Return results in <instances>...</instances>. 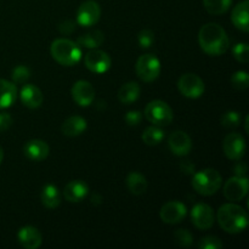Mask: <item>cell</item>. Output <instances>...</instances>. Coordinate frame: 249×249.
Returning <instances> with one entry per match:
<instances>
[{
  "label": "cell",
  "instance_id": "277c9868",
  "mask_svg": "<svg viewBox=\"0 0 249 249\" xmlns=\"http://www.w3.org/2000/svg\"><path fill=\"white\" fill-rule=\"evenodd\" d=\"M191 184L197 194L202 195V196H212V195L216 194L221 187L223 178L218 170L207 168L201 172L195 173Z\"/></svg>",
  "mask_w": 249,
  "mask_h": 249
},
{
  "label": "cell",
  "instance_id": "9c48e42d",
  "mask_svg": "<svg viewBox=\"0 0 249 249\" xmlns=\"http://www.w3.org/2000/svg\"><path fill=\"white\" fill-rule=\"evenodd\" d=\"M248 179L246 177L230 178L224 185V196L231 202L242 201L248 194Z\"/></svg>",
  "mask_w": 249,
  "mask_h": 249
},
{
  "label": "cell",
  "instance_id": "f1b7e54d",
  "mask_svg": "<svg viewBox=\"0 0 249 249\" xmlns=\"http://www.w3.org/2000/svg\"><path fill=\"white\" fill-rule=\"evenodd\" d=\"M220 122L225 129H235L241 124V114L236 111H228L223 114Z\"/></svg>",
  "mask_w": 249,
  "mask_h": 249
},
{
  "label": "cell",
  "instance_id": "f546056e",
  "mask_svg": "<svg viewBox=\"0 0 249 249\" xmlns=\"http://www.w3.org/2000/svg\"><path fill=\"white\" fill-rule=\"evenodd\" d=\"M231 84L237 90H246L249 87V74L246 71H237L231 75Z\"/></svg>",
  "mask_w": 249,
  "mask_h": 249
},
{
  "label": "cell",
  "instance_id": "30bf717a",
  "mask_svg": "<svg viewBox=\"0 0 249 249\" xmlns=\"http://www.w3.org/2000/svg\"><path fill=\"white\" fill-rule=\"evenodd\" d=\"M101 17V7L94 0H87L77 11V23L82 27H91L99 22Z\"/></svg>",
  "mask_w": 249,
  "mask_h": 249
},
{
  "label": "cell",
  "instance_id": "ba28073f",
  "mask_svg": "<svg viewBox=\"0 0 249 249\" xmlns=\"http://www.w3.org/2000/svg\"><path fill=\"white\" fill-rule=\"evenodd\" d=\"M84 65L92 73L102 74V73H106L111 68L112 60L108 53H105V51L92 49L91 51H89L85 55Z\"/></svg>",
  "mask_w": 249,
  "mask_h": 249
},
{
  "label": "cell",
  "instance_id": "4dcf8cb0",
  "mask_svg": "<svg viewBox=\"0 0 249 249\" xmlns=\"http://www.w3.org/2000/svg\"><path fill=\"white\" fill-rule=\"evenodd\" d=\"M11 78L12 82L16 83V84H23L31 78V70L27 66H17L12 70Z\"/></svg>",
  "mask_w": 249,
  "mask_h": 249
},
{
  "label": "cell",
  "instance_id": "4316f807",
  "mask_svg": "<svg viewBox=\"0 0 249 249\" xmlns=\"http://www.w3.org/2000/svg\"><path fill=\"white\" fill-rule=\"evenodd\" d=\"M165 134L164 131L160 129V126L157 125H151L148 128L145 129V131L142 133V141L148 146H156L160 142H162L163 139H164Z\"/></svg>",
  "mask_w": 249,
  "mask_h": 249
},
{
  "label": "cell",
  "instance_id": "603a6c76",
  "mask_svg": "<svg viewBox=\"0 0 249 249\" xmlns=\"http://www.w3.org/2000/svg\"><path fill=\"white\" fill-rule=\"evenodd\" d=\"M41 203L45 208L55 209L61 203V194L57 187L53 184H48L43 187L41 191Z\"/></svg>",
  "mask_w": 249,
  "mask_h": 249
},
{
  "label": "cell",
  "instance_id": "cb8c5ba5",
  "mask_svg": "<svg viewBox=\"0 0 249 249\" xmlns=\"http://www.w3.org/2000/svg\"><path fill=\"white\" fill-rule=\"evenodd\" d=\"M105 41V36L101 31L99 29H94V31L87 32V33L82 34L78 36L77 44L80 48L85 49H96L102 45Z\"/></svg>",
  "mask_w": 249,
  "mask_h": 249
},
{
  "label": "cell",
  "instance_id": "d6a6232c",
  "mask_svg": "<svg viewBox=\"0 0 249 249\" xmlns=\"http://www.w3.org/2000/svg\"><path fill=\"white\" fill-rule=\"evenodd\" d=\"M232 55L238 62L247 63L249 61V46L247 43H238L232 48Z\"/></svg>",
  "mask_w": 249,
  "mask_h": 249
},
{
  "label": "cell",
  "instance_id": "ac0fdd59",
  "mask_svg": "<svg viewBox=\"0 0 249 249\" xmlns=\"http://www.w3.org/2000/svg\"><path fill=\"white\" fill-rule=\"evenodd\" d=\"M89 194V186L83 180H73L66 185L63 190V196L66 201L71 203H78L82 202Z\"/></svg>",
  "mask_w": 249,
  "mask_h": 249
},
{
  "label": "cell",
  "instance_id": "3957f363",
  "mask_svg": "<svg viewBox=\"0 0 249 249\" xmlns=\"http://www.w3.org/2000/svg\"><path fill=\"white\" fill-rule=\"evenodd\" d=\"M50 53L56 62L66 66V67L77 65L83 55L82 49L78 45L77 41L65 38L56 39V40L53 41Z\"/></svg>",
  "mask_w": 249,
  "mask_h": 249
},
{
  "label": "cell",
  "instance_id": "60d3db41",
  "mask_svg": "<svg viewBox=\"0 0 249 249\" xmlns=\"http://www.w3.org/2000/svg\"><path fill=\"white\" fill-rule=\"evenodd\" d=\"M91 201H92V203L100 204V203H101V196H100V195H97V194H95L94 196H92Z\"/></svg>",
  "mask_w": 249,
  "mask_h": 249
},
{
  "label": "cell",
  "instance_id": "d4e9b609",
  "mask_svg": "<svg viewBox=\"0 0 249 249\" xmlns=\"http://www.w3.org/2000/svg\"><path fill=\"white\" fill-rule=\"evenodd\" d=\"M128 190L135 196H141L147 191V180L142 174L138 172H131L126 177Z\"/></svg>",
  "mask_w": 249,
  "mask_h": 249
},
{
  "label": "cell",
  "instance_id": "7bdbcfd3",
  "mask_svg": "<svg viewBox=\"0 0 249 249\" xmlns=\"http://www.w3.org/2000/svg\"><path fill=\"white\" fill-rule=\"evenodd\" d=\"M248 123H249V116L246 117V131H249V128H248Z\"/></svg>",
  "mask_w": 249,
  "mask_h": 249
},
{
  "label": "cell",
  "instance_id": "2e32d148",
  "mask_svg": "<svg viewBox=\"0 0 249 249\" xmlns=\"http://www.w3.org/2000/svg\"><path fill=\"white\" fill-rule=\"evenodd\" d=\"M23 152L28 160H34V162H40L48 157L50 147L45 141L33 139V140L27 141L26 145L23 146Z\"/></svg>",
  "mask_w": 249,
  "mask_h": 249
},
{
  "label": "cell",
  "instance_id": "d6986e66",
  "mask_svg": "<svg viewBox=\"0 0 249 249\" xmlns=\"http://www.w3.org/2000/svg\"><path fill=\"white\" fill-rule=\"evenodd\" d=\"M19 99L22 104L28 108L34 109L41 106L44 101V96L41 90L38 87L32 84H26L22 87L21 92H19Z\"/></svg>",
  "mask_w": 249,
  "mask_h": 249
},
{
  "label": "cell",
  "instance_id": "5b68a950",
  "mask_svg": "<svg viewBox=\"0 0 249 249\" xmlns=\"http://www.w3.org/2000/svg\"><path fill=\"white\" fill-rule=\"evenodd\" d=\"M145 117L150 123L157 126H167L174 119L173 109L162 100H153L145 107Z\"/></svg>",
  "mask_w": 249,
  "mask_h": 249
},
{
  "label": "cell",
  "instance_id": "ffe728a7",
  "mask_svg": "<svg viewBox=\"0 0 249 249\" xmlns=\"http://www.w3.org/2000/svg\"><path fill=\"white\" fill-rule=\"evenodd\" d=\"M249 1L248 0H243V1L238 2L232 10L231 14V19H232L233 26L240 31L247 33L249 31Z\"/></svg>",
  "mask_w": 249,
  "mask_h": 249
},
{
  "label": "cell",
  "instance_id": "4fadbf2b",
  "mask_svg": "<svg viewBox=\"0 0 249 249\" xmlns=\"http://www.w3.org/2000/svg\"><path fill=\"white\" fill-rule=\"evenodd\" d=\"M187 215V208L184 203L179 201H170L165 203L164 206L160 208V216L162 219L163 223L170 224H179L186 218Z\"/></svg>",
  "mask_w": 249,
  "mask_h": 249
},
{
  "label": "cell",
  "instance_id": "1f68e13d",
  "mask_svg": "<svg viewBox=\"0 0 249 249\" xmlns=\"http://www.w3.org/2000/svg\"><path fill=\"white\" fill-rule=\"evenodd\" d=\"M174 240L180 247L187 248L194 242V236L186 229H179V230H177L174 232Z\"/></svg>",
  "mask_w": 249,
  "mask_h": 249
},
{
  "label": "cell",
  "instance_id": "8992f818",
  "mask_svg": "<svg viewBox=\"0 0 249 249\" xmlns=\"http://www.w3.org/2000/svg\"><path fill=\"white\" fill-rule=\"evenodd\" d=\"M136 75L142 82L151 83L160 77V61L152 53H145L136 61Z\"/></svg>",
  "mask_w": 249,
  "mask_h": 249
},
{
  "label": "cell",
  "instance_id": "52a82bcc",
  "mask_svg": "<svg viewBox=\"0 0 249 249\" xmlns=\"http://www.w3.org/2000/svg\"><path fill=\"white\" fill-rule=\"evenodd\" d=\"M178 89L185 97L198 99L203 95L206 88H204V83L201 77L195 73H185L178 80Z\"/></svg>",
  "mask_w": 249,
  "mask_h": 249
},
{
  "label": "cell",
  "instance_id": "9a60e30c",
  "mask_svg": "<svg viewBox=\"0 0 249 249\" xmlns=\"http://www.w3.org/2000/svg\"><path fill=\"white\" fill-rule=\"evenodd\" d=\"M168 146L175 156L181 157V156H186L190 153L192 148V140L185 131L177 130L170 134Z\"/></svg>",
  "mask_w": 249,
  "mask_h": 249
},
{
  "label": "cell",
  "instance_id": "e575fe53",
  "mask_svg": "<svg viewBox=\"0 0 249 249\" xmlns=\"http://www.w3.org/2000/svg\"><path fill=\"white\" fill-rule=\"evenodd\" d=\"M199 249H221L223 242L215 236H206L198 243Z\"/></svg>",
  "mask_w": 249,
  "mask_h": 249
},
{
  "label": "cell",
  "instance_id": "e0dca14e",
  "mask_svg": "<svg viewBox=\"0 0 249 249\" xmlns=\"http://www.w3.org/2000/svg\"><path fill=\"white\" fill-rule=\"evenodd\" d=\"M19 245L26 249H38L43 242L41 233L33 226H23L17 232Z\"/></svg>",
  "mask_w": 249,
  "mask_h": 249
},
{
  "label": "cell",
  "instance_id": "ab89813d",
  "mask_svg": "<svg viewBox=\"0 0 249 249\" xmlns=\"http://www.w3.org/2000/svg\"><path fill=\"white\" fill-rule=\"evenodd\" d=\"M233 173L236 177H246L247 174V164L243 162H238L233 168Z\"/></svg>",
  "mask_w": 249,
  "mask_h": 249
},
{
  "label": "cell",
  "instance_id": "7402d4cb",
  "mask_svg": "<svg viewBox=\"0 0 249 249\" xmlns=\"http://www.w3.org/2000/svg\"><path fill=\"white\" fill-rule=\"evenodd\" d=\"M17 99V88L15 83L0 78V109L9 108Z\"/></svg>",
  "mask_w": 249,
  "mask_h": 249
},
{
  "label": "cell",
  "instance_id": "8fae6325",
  "mask_svg": "<svg viewBox=\"0 0 249 249\" xmlns=\"http://www.w3.org/2000/svg\"><path fill=\"white\" fill-rule=\"evenodd\" d=\"M223 150L231 160H240L246 153V141L241 134L231 133L223 141Z\"/></svg>",
  "mask_w": 249,
  "mask_h": 249
},
{
  "label": "cell",
  "instance_id": "5bb4252c",
  "mask_svg": "<svg viewBox=\"0 0 249 249\" xmlns=\"http://www.w3.org/2000/svg\"><path fill=\"white\" fill-rule=\"evenodd\" d=\"M71 94L75 104L79 105L80 107L90 106L95 99V89L88 80L75 82L71 90Z\"/></svg>",
  "mask_w": 249,
  "mask_h": 249
},
{
  "label": "cell",
  "instance_id": "74e56055",
  "mask_svg": "<svg viewBox=\"0 0 249 249\" xmlns=\"http://www.w3.org/2000/svg\"><path fill=\"white\" fill-rule=\"evenodd\" d=\"M12 117L9 113H0V133L7 130L12 125Z\"/></svg>",
  "mask_w": 249,
  "mask_h": 249
},
{
  "label": "cell",
  "instance_id": "7c38bea8",
  "mask_svg": "<svg viewBox=\"0 0 249 249\" xmlns=\"http://www.w3.org/2000/svg\"><path fill=\"white\" fill-rule=\"evenodd\" d=\"M213 208L206 203H197L191 211V221L198 230H208L214 225Z\"/></svg>",
  "mask_w": 249,
  "mask_h": 249
},
{
  "label": "cell",
  "instance_id": "44dd1931",
  "mask_svg": "<svg viewBox=\"0 0 249 249\" xmlns=\"http://www.w3.org/2000/svg\"><path fill=\"white\" fill-rule=\"evenodd\" d=\"M87 121L80 116H72L66 119L61 125V131L63 135L70 136V138H75L79 136L87 130Z\"/></svg>",
  "mask_w": 249,
  "mask_h": 249
},
{
  "label": "cell",
  "instance_id": "8d00e7d4",
  "mask_svg": "<svg viewBox=\"0 0 249 249\" xmlns=\"http://www.w3.org/2000/svg\"><path fill=\"white\" fill-rule=\"evenodd\" d=\"M58 31L62 34H71L75 31V23L71 19H66V21L61 22L58 26Z\"/></svg>",
  "mask_w": 249,
  "mask_h": 249
},
{
  "label": "cell",
  "instance_id": "d590c367",
  "mask_svg": "<svg viewBox=\"0 0 249 249\" xmlns=\"http://www.w3.org/2000/svg\"><path fill=\"white\" fill-rule=\"evenodd\" d=\"M141 118H142V114H141L140 111H129L128 113L125 114V122L128 125L130 126H136L139 125V123L141 122Z\"/></svg>",
  "mask_w": 249,
  "mask_h": 249
},
{
  "label": "cell",
  "instance_id": "f35d334b",
  "mask_svg": "<svg viewBox=\"0 0 249 249\" xmlns=\"http://www.w3.org/2000/svg\"><path fill=\"white\" fill-rule=\"evenodd\" d=\"M180 169L184 174L186 175H194L196 173V165L191 162V160H182L180 163Z\"/></svg>",
  "mask_w": 249,
  "mask_h": 249
},
{
  "label": "cell",
  "instance_id": "b9f144b4",
  "mask_svg": "<svg viewBox=\"0 0 249 249\" xmlns=\"http://www.w3.org/2000/svg\"><path fill=\"white\" fill-rule=\"evenodd\" d=\"M2 160H4V150H2V147L0 146V163L2 162Z\"/></svg>",
  "mask_w": 249,
  "mask_h": 249
},
{
  "label": "cell",
  "instance_id": "7a4b0ae2",
  "mask_svg": "<svg viewBox=\"0 0 249 249\" xmlns=\"http://www.w3.org/2000/svg\"><path fill=\"white\" fill-rule=\"evenodd\" d=\"M216 220L225 232L240 233L247 229L248 214L238 204L226 203L219 208Z\"/></svg>",
  "mask_w": 249,
  "mask_h": 249
},
{
  "label": "cell",
  "instance_id": "83f0119b",
  "mask_svg": "<svg viewBox=\"0 0 249 249\" xmlns=\"http://www.w3.org/2000/svg\"><path fill=\"white\" fill-rule=\"evenodd\" d=\"M232 0H203L207 12L211 15L225 14L230 9Z\"/></svg>",
  "mask_w": 249,
  "mask_h": 249
},
{
  "label": "cell",
  "instance_id": "6da1fadb",
  "mask_svg": "<svg viewBox=\"0 0 249 249\" xmlns=\"http://www.w3.org/2000/svg\"><path fill=\"white\" fill-rule=\"evenodd\" d=\"M198 44L202 50L211 56L224 55L230 48L225 29L218 23H207L199 29Z\"/></svg>",
  "mask_w": 249,
  "mask_h": 249
},
{
  "label": "cell",
  "instance_id": "484cf974",
  "mask_svg": "<svg viewBox=\"0 0 249 249\" xmlns=\"http://www.w3.org/2000/svg\"><path fill=\"white\" fill-rule=\"evenodd\" d=\"M140 96V85L136 82H128L122 85L118 91V100L124 105L135 102Z\"/></svg>",
  "mask_w": 249,
  "mask_h": 249
},
{
  "label": "cell",
  "instance_id": "836d02e7",
  "mask_svg": "<svg viewBox=\"0 0 249 249\" xmlns=\"http://www.w3.org/2000/svg\"><path fill=\"white\" fill-rule=\"evenodd\" d=\"M138 41L140 48H150L153 44V41H155V34H153V32L151 31V29H142V31L139 32Z\"/></svg>",
  "mask_w": 249,
  "mask_h": 249
}]
</instances>
